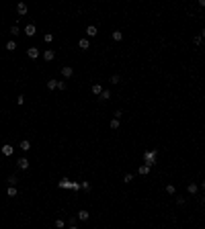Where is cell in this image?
<instances>
[{
	"label": "cell",
	"mask_w": 205,
	"mask_h": 229,
	"mask_svg": "<svg viewBox=\"0 0 205 229\" xmlns=\"http://www.w3.org/2000/svg\"><path fill=\"white\" fill-rule=\"evenodd\" d=\"M156 155H158V151L156 149H148V151H144V164H148L150 168L156 164Z\"/></svg>",
	"instance_id": "obj_1"
},
{
	"label": "cell",
	"mask_w": 205,
	"mask_h": 229,
	"mask_svg": "<svg viewBox=\"0 0 205 229\" xmlns=\"http://www.w3.org/2000/svg\"><path fill=\"white\" fill-rule=\"evenodd\" d=\"M35 33H37V27L33 25V22H29V25L25 27V35H27V37H33Z\"/></svg>",
	"instance_id": "obj_2"
},
{
	"label": "cell",
	"mask_w": 205,
	"mask_h": 229,
	"mask_svg": "<svg viewBox=\"0 0 205 229\" xmlns=\"http://www.w3.org/2000/svg\"><path fill=\"white\" fill-rule=\"evenodd\" d=\"M27 55H29V59H37L39 57V49L37 47H29L27 49Z\"/></svg>",
	"instance_id": "obj_3"
},
{
	"label": "cell",
	"mask_w": 205,
	"mask_h": 229,
	"mask_svg": "<svg viewBox=\"0 0 205 229\" xmlns=\"http://www.w3.org/2000/svg\"><path fill=\"white\" fill-rule=\"evenodd\" d=\"M53 57H56V51H53V49H45V51H43V59H45V61H51Z\"/></svg>",
	"instance_id": "obj_4"
},
{
	"label": "cell",
	"mask_w": 205,
	"mask_h": 229,
	"mask_svg": "<svg viewBox=\"0 0 205 229\" xmlns=\"http://www.w3.org/2000/svg\"><path fill=\"white\" fill-rule=\"evenodd\" d=\"M72 74H74V70H72L70 65H64V67H62V76H64V78H72Z\"/></svg>",
	"instance_id": "obj_5"
},
{
	"label": "cell",
	"mask_w": 205,
	"mask_h": 229,
	"mask_svg": "<svg viewBox=\"0 0 205 229\" xmlns=\"http://www.w3.org/2000/svg\"><path fill=\"white\" fill-rule=\"evenodd\" d=\"M27 10H29V8H27V4H25V2L16 4V12H19L21 16H25V14H27Z\"/></svg>",
	"instance_id": "obj_6"
},
{
	"label": "cell",
	"mask_w": 205,
	"mask_h": 229,
	"mask_svg": "<svg viewBox=\"0 0 205 229\" xmlns=\"http://www.w3.org/2000/svg\"><path fill=\"white\" fill-rule=\"evenodd\" d=\"M12 151H14V147H12V145H8V143H4V145H2V153H4L6 157H10V155H12Z\"/></svg>",
	"instance_id": "obj_7"
},
{
	"label": "cell",
	"mask_w": 205,
	"mask_h": 229,
	"mask_svg": "<svg viewBox=\"0 0 205 229\" xmlns=\"http://www.w3.org/2000/svg\"><path fill=\"white\" fill-rule=\"evenodd\" d=\"M16 166H19L21 170H27V168H29V159H27V157H21L19 162H16Z\"/></svg>",
	"instance_id": "obj_8"
},
{
	"label": "cell",
	"mask_w": 205,
	"mask_h": 229,
	"mask_svg": "<svg viewBox=\"0 0 205 229\" xmlns=\"http://www.w3.org/2000/svg\"><path fill=\"white\" fill-rule=\"evenodd\" d=\"M88 217H90V213H88V211H84V209H82V211H78V215H76V219H78V221H86Z\"/></svg>",
	"instance_id": "obj_9"
},
{
	"label": "cell",
	"mask_w": 205,
	"mask_h": 229,
	"mask_svg": "<svg viewBox=\"0 0 205 229\" xmlns=\"http://www.w3.org/2000/svg\"><path fill=\"white\" fill-rule=\"evenodd\" d=\"M187 192H189V194H197V192H199V186L195 184V182H191V184L187 186Z\"/></svg>",
	"instance_id": "obj_10"
},
{
	"label": "cell",
	"mask_w": 205,
	"mask_h": 229,
	"mask_svg": "<svg viewBox=\"0 0 205 229\" xmlns=\"http://www.w3.org/2000/svg\"><path fill=\"white\" fill-rule=\"evenodd\" d=\"M78 45H80V49H90V41L84 37V39H80L78 41Z\"/></svg>",
	"instance_id": "obj_11"
},
{
	"label": "cell",
	"mask_w": 205,
	"mask_h": 229,
	"mask_svg": "<svg viewBox=\"0 0 205 229\" xmlns=\"http://www.w3.org/2000/svg\"><path fill=\"white\" fill-rule=\"evenodd\" d=\"M86 35H88V37H97V27H93V25L86 27Z\"/></svg>",
	"instance_id": "obj_12"
},
{
	"label": "cell",
	"mask_w": 205,
	"mask_h": 229,
	"mask_svg": "<svg viewBox=\"0 0 205 229\" xmlns=\"http://www.w3.org/2000/svg\"><path fill=\"white\" fill-rule=\"evenodd\" d=\"M19 147H21V149H23V151H29V149H31V143H29V141H27V139H23V141H21V145H19Z\"/></svg>",
	"instance_id": "obj_13"
},
{
	"label": "cell",
	"mask_w": 205,
	"mask_h": 229,
	"mask_svg": "<svg viewBox=\"0 0 205 229\" xmlns=\"http://www.w3.org/2000/svg\"><path fill=\"white\" fill-rule=\"evenodd\" d=\"M101 92H103V86H101V84H93V94L101 96Z\"/></svg>",
	"instance_id": "obj_14"
},
{
	"label": "cell",
	"mask_w": 205,
	"mask_h": 229,
	"mask_svg": "<svg viewBox=\"0 0 205 229\" xmlns=\"http://www.w3.org/2000/svg\"><path fill=\"white\" fill-rule=\"evenodd\" d=\"M99 98H101V100H111V90H103Z\"/></svg>",
	"instance_id": "obj_15"
},
{
	"label": "cell",
	"mask_w": 205,
	"mask_h": 229,
	"mask_svg": "<svg viewBox=\"0 0 205 229\" xmlns=\"http://www.w3.org/2000/svg\"><path fill=\"white\" fill-rule=\"evenodd\" d=\"M60 188H72V182L68 180V178H64V180L60 182Z\"/></svg>",
	"instance_id": "obj_16"
},
{
	"label": "cell",
	"mask_w": 205,
	"mask_h": 229,
	"mask_svg": "<svg viewBox=\"0 0 205 229\" xmlns=\"http://www.w3.org/2000/svg\"><path fill=\"white\" fill-rule=\"evenodd\" d=\"M138 172H140L142 176H146V174L150 172V166H148V164H144V166H140V170H138Z\"/></svg>",
	"instance_id": "obj_17"
},
{
	"label": "cell",
	"mask_w": 205,
	"mask_h": 229,
	"mask_svg": "<svg viewBox=\"0 0 205 229\" xmlns=\"http://www.w3.org/2000/svg\"><path fill=\"white\" fill-rule=\"evenodd\" d=\"M16 49V41H8L6 43V51H14Z\"/></svg>",
	"instance_id": "obj_18"
},
{
	"label": "cell",
	"mask_w": 205,
	"mask_h": 229,
	"mask_svg": "<svg viewBox=\"0 0 205 229\" xmlns=\"http://www.w3.org/2000/svg\"><path fill=\"white\" fill-rule=\"evenodd\" d=\"M113 39H115V41H121V39H123V33H121V31H113Z\"/></svg>",
	"instance_id": "obj_19"
},
{
	"label": "cell",
	"mask_w": 205,
	"mask_h": 229,
	"mask_svg": "<svg viewBox=\"0 0 205 229\" xmlns=\"http://www.w3.org/2000/svg\"><path fill=\"white\" fill-rule=\"evenodd\" d=\"M47 88H49V90H56V88H58V80H49V82H47Z\"/></svg>",
	"instance_id": "obj_20"
},
{
	"label": "cell",
	"mask_w": 205,
	"mask_h": 229,
	"mask_svg": "<svg viewBox=\"0 0 205 229\" xmlns=\"http://www.w3.org/2000/svg\"><path fill=\"white\" fill-rule=\"evenodd\" d=\"M119 82H121V76H117V74L111 76V84H119Z\"/></svg>",
	"instance_id": "obj_21"
},
{
	"label": "cell",
	"mask_w": 205,
	"mask_h": 229,
	"mask_svg": "<svg viewBox=\"0 0 205 229\" xmlns=\"http://www.w3.org/2000/svg\"><path fill=\"white\" fill-rule=\"evenodd\" d=\"M131 180H133V174H125V176H123V182H125V184H129Z\"/></svg>",
	"instance_id": "obj_22"
},
{
	"label": "cell",
	"mask_w": 205,
	"mask_h": 229,
	"mask_svg": "<svg viewBox=\"0 0 205 229\" xmlns=\"http://www.w3.org/2000/svg\"><path fill=\"white\" fill-rule=\"evenodd\" d=\"M166 192H168V194H174V192H176L174 184H168V186H166Z\"/></svg>",
	"instance_id": "obj_23"
},
{
	"label": "cell",
	"mask_w": 205,
	"mask_h": 229,
	"mask_svg": "<svg viewBox=\"0 0 205 229\" xmlns=\"http://www.w3.org/2000/svg\"><path fill=\"white\" fill-rule=\"evenodd\" d=\"M43 39H45V43H51V41H53V35H51V33H45Z\"/></svg>",
	"instance_id": "obj_24"
},
{
	"label": "cell",
	"mask_w": 205,
	"mask_h": 229,
	"mask_svg": "<svg viewBox=\"0 0 205 229\" xmlns=\"http://www.w3.org/2000/svg\"><path fill=\"white\" fill-rule=\"evenodd\" d=\"M111 129H119V119H113L111 121Z\"/></svg>",
	"instance_id": "obj_25"
},
{
	"label": "cell",
	"mask_w": 205,
	"mask_h": 229,
	"mask_svg": "<svg viewBox=\"0 0 205 229\" xmlns=\"http://www.w3.org/2000/svg\"><path fill=\"white\" fill-rule=\"evenodd\" d=\"M19 33H21V31H19V27H16V25H12V27H10V35H19Z\"/></svg>",
	"instance_id": "obj_26"
},
{
	"label": "cell",
	"mask_w": 205,
	"mask_h": 229,
	"mask_svg": "<svg viewBox=\"0 0 205 229\" xmlns=\"http://www.w3.org/2000/svg\"><path fill=\"white\" fill-rule=\"evenodd\" d=\"M6 194H8V196H16V188H14V186H10V188H8V192H6Z\"/></svg>",
	"instance_id": "obj_27"
},
{
	"label": "cell",
	"mask_w": 205,
	"mask_h": 229,
	"mask_svg": "<svg viewBox=\"0 0 205 229\" xmlns=\"http://www.w3.org/2000/svg\"><path fill=\"white\" fill-rule=\"evenodd\" d=\"M16 104H19V106H21V104H25V96H23V94L16 96Z\"/></svg>",
	"instance_id": "obj_28"
},
{
	"label": "cell",
	"mask_w": 205,
	"mask_h": 229,
	"mask_svg": "<svg viewBox=\"0 0 205 229\" xmlns=\"http://www.w3.org/2000/svg\"><path fill=\"white\" fill-rule=\"evenodd\" d=\"M8 182H10V186H14L16 182H19V178H16V176H10V178H8Z\"/></svg>",
	"instance_id": "obj_29"
},
{
	"label": "cell",
	"mask_w": 205,
	"mask_h": 229,
	"mask_svg": "<svg viewBox=\"0 0 205 229\" xmlns=\"http://www.w3.org/2000/svg\"><path fill=\"white\" fill-rule=\"evenodd\" d=\"M80 188H84V190H90V184H88V182L84 180V182H82V184H80Z\"/></svg>",
	"instance_id": "obj_30"
},
{
	"label": "cell",
	"mask_w": 205,
	"mask_h": 229,
	"mask_svg": "<svg viewBox=\"0 0 205 229\" xmlns=\"http://www.w3.org/2000/svg\"><path fill=\"white\" fill-rule=\"evenodd\" d=\"M64 225H66V223H64V221H62V219H58V221H56V227H58V229H62V227H64Z\"/></svg>",
	"instance_id": "obj_31"
},
{
	"label": "cell",
	"mask_w": 205,
	"mask_h": 229,
	"mask_svg": "<svg viewBox=\"0 0 205 229\" xmlns=\"http://www.w3.org/2000/svg\"><path fill=\"white\" fill-rule=\"evenodd\" d=\"M176 204H185V196H176Z\"/></svg>",
	"instance_id": "obj_32"
},
{
	"label": "cell",
	"mask_w": 205,
	"mask_h": 229,
	"mask_svg": "<svg viewBox=\"0 0 205 229\" xmlns=\"http://www.w3.org/2000/svg\"><path fill=\"white\" fill-rule=\"evenodd\" d=\"M58 90H66V82H58Z\"/></svg>",
	"instance_id": "obj_33"
},
{
	"label": "cell",
	"mask_w": 205,
	"mask_h": 229,
	"mask_svg": "<svg viewBox=\"0 0 205 229\" xmlns=\"http://www.w3.org/2000/svg\"><path fill=\"white\" fill-rule=\"evenodd\" d=\"M193 41H195V45H201V35H197V37H195Z\"/></svg>",
	"instance_id": "obj_34"
},
{
	"label": "cell",
	"mask_w": 205,
	"mask_h": 229,
	"mask_svg": "<svg viewBox=\"0 0 205 229\" xmlns=\"http://www.w3.org/2000/svg\"><path fill=\"white\" fill-rule=\"evenodd\" d=\"M201 188H203V190H205V178H203V180H201Z\"/></svg>",
	"instance_id": "obj_35"
},
{
	"label": "cell",
	"mask_w": 205,
	"mask_h": 229,
	"mask_svg": "<svg viewBox=\"0 0 205 229\" xmlns=\"http://www.w3.org/2000/svg\"><path fill=\"white\" fill-rule=\"evenodd\" d=\"M68 229H78V227H76V225H70V227H68Z\"/></svg>",
	"instance_id": "obj_36"
},
{
	"label": "cell",
	"mask_w": 205,
	"mask_h": 229,
	"mask_svg": "<svg viewBox=\"0 0 205 229\" xmlns=\"http://www.w3.org/2000/svg\"><path fill=\"white\" fill-rule=\"evenodd\" d=\"M201 37H203V39H205V29H203V31H201Z\"/></svg>",
	"instance_id": "obj_37"
},
{
	"label": "cell",
	"mask_w": 205,
	"mask_h": 229,
	"mask_svg": "<svg viewBox=\"0 0 205 229\" xmlns=\"http://www.w3.org/2000/svg\"><path fill=\"white\" fill-rule=\"evenodd\" d=\"M93 229H99V227H93Z\"/></svg>",
	"instance_id": "obj_38"
},
{
	"label": "cell",
	"mask_w": 205,
	"mask_h": 229,
	"mask_svg": "<svg viewBox=\"0 0 205 229\" xmlns=\"http://www.w3.org/2000/svg\"><path fill=\"white\" fill-rule=\"evenodd\" d=\"M203 45H205V39H203Z\"/></svg>",
	"instance_id": "obj_39"
},
{
	"label": "cell",
	"mask_w": 205,
	"mask_h": 229,
	"mask_svg": "<svg viewBox=\"0 0 205 229\" xmlns=\"http://www.w3.org/2000/svg\"><path fill=\"white\" fill-rule=\"evenodd\" d=\"M203 18H205V16H203Z\"/></svg>",
	"instance_id": "obj_40"
}]
</instances>
